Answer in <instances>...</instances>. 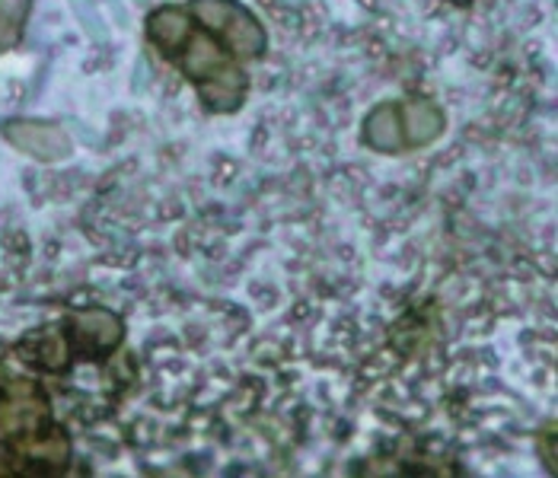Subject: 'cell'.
<instances>
[{"label": "cell", "instance_id": "8992f818", "mask_svg": "<svg viewBox=\"0 0 558 478\" xmlns=\"http://www.w3.org/2000/svg\"><path fill=\"white\" fill-rule=\"evenodd\" d=\"M399 119H402V134H405V147H425L430 140L440 137L444 131V112L425 99V96H412L405 102H399Z\"/></svg>", "mask_w": 558, "mask_h": 478}, {"label": "cell", "instance_id": "30bf717a", "mask_svg": "<svg viewBox=\"0 0 558 478\" xmlns=\"http://www.w3.org/2000/svg\"><path fill=\"white\" fill-rule=\"evenodd\" d=\"M453 3H470V0H453Z\"/></svg>", "mask_w": 558, "mask_h": 478}, {"label": "cell", "instance_id": "3957f363", "mask_svg": "<svg viewBox=\"0 0 558 478\" xmlns=\"http://www.w3.org/2000/svg\"><path fill=\"white\" fill-rule=\"evenodd\" d=\"M64 335L71 342V351L84 360H102L122 345L125 326L112 309L102 306H86L81 312L68 316Z\"/></svg>", "mask_w": 558, "mask_h": 478}, {"label": "cell", "instance_id": "6da1fadb", "mask_svg": "<svg viewBox=\"0 0 558 478\" xmlns=\"http://www.w3.org/2000/svg\"><path fill=\"white\" fill-rule=\"evenodd\" d=\"M179 64V71L195 84L202 106L215 115H230L246 102L250 93V77L240 68V61L233 54H227V48L217 42L215 36H208L205 29L192 33L189 42L182 45V51L172 58Z\"/></svg>", "mask_w": 558, "mask_h": 478}, {"label": "cell", "instance_id": "277c9868", "mask_svg": "<svg viewBox=\"0 0 558 478\" xmlns=\"http://www.w3.org/2000/svg\"><path fill=\"white\" fill-rule=\"evenodd\" d=\"M3 137L36 157V160H45V163H54V160H64L71 154V137L64 131L58 128L54 122H36V119H13L3 125Z\"/></svg>", "mask_w": 558, "mask_h": 478}, {"label": "cell", "instance_id": "ba28073f", "mask_svg": "<svg viewBox=\"0 0 558 478\" xmlns=\"http://www.w3.org/2000/svg\"><path fill=\"white\" fill-rule=\"evenodd\" d=\"M23 354L29 357V364L43 367V370H64L74 357L71 342L61 329H39L26 339Z\"/></svg>", "mask_w": 558, "mask_h": 478}, {"label": "cell", "instance_id": "52a82bcc", "mask_svg": "<svg viewBox=\"0 0 558 478\" xmlns=\"http://www.w3.org/2000/svg\"><path fill=\"white\" fill-rule=\"evenodd\" d=\"M364 144L384 154H399L405 150V134H402V119H399V106L387 102L377 106L367 122H364Z\"/></svg>", "mask_w": 558, "mask_h": 478}, {"label": "cell", "instance_id": "9c48e42d", "mask_svg": "<svg viewBox=\"0 0 558 478\" xmlns=\"http://www.w3.org/2000/svg\"><path fill=\"white\" fill-rule=\"evenodd\" d=\"M33 0H0V51L20 42Z\"/></svg>", "mask_w": 558, "mask_h": 478}, {"label": "cell", "instance_id": "5b68a950", "mask_svg": "<svg viewBox=\"0 0 558 478\" xmlns=\"http://www.w3.org/2000/svg\"><path fill=\"white\" fill-rule=\"evenodd\" d=\"M192 33H195V20H192L189 7L163 3L147 16V36H150V42L160 48V54H167V58H175L182 51V45L189 42Z\"/></svg>", "mask_w": 558, "mask_h": 478}, {"label": "cell", "instance_id": "7a4b0ae2", "mask_svg": "<svg viewBox=\"0 0 558 478\" xmlns=\"http://www.w3.org/2000/svg\"><path fill=\"white\" fill-rule=\"evenodd\" d=\"M189 13L236 61H258L268 48L262 23L236 0H192Z\"/></svg>", "mask_w": 558, "mask_h": 478}]
</instances>
